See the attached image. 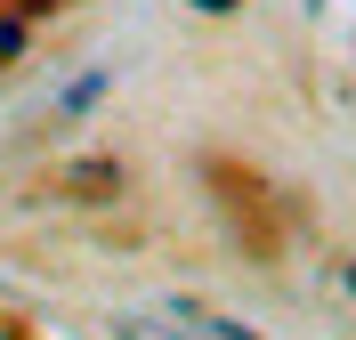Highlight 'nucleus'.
Listing matches in <instances>:
<instances>
[{"instance_id": "f257e3e1", "label": "nucleus", "mask_w": 356, "mask_h": 340, "mask_svg": "<svg viewBox=\"0 0 356 340\" xmlns=\"http://www.w3.org/2000/svg\"><path fill=\"white\" fill-rule=\"evenodd\" d=\"M195 8H235V0H195Z\"/></svg>"}, {"instance_id": "f03ea898", "label": "nucleus", "mask_w": 356, "mask_h": 340, "mask_svg": "<svg viewBox=\"0 0 356 340\" xmlns=\"http://www.w3.org/2000/svg\"><path fill=\"white\" fill-rule=\"evenodd\" d=\"M348 284H356V268H348Z\"/></svg>"}]
</instances>
